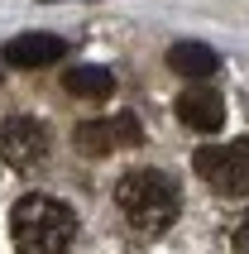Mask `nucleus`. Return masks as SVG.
<instances>
[{
    "instance_id": "nucleus-1",
    "label": "nucleus",
    "mask_w": 249,
    "mask_h": 254,
    "mask_svg": "<svg viewBox=\"0 0 249 254\" xmlns=\"http://www.w3.org/2000/svg\"><path fill=\"white\" fill-rule=\"evenodd\" d=\"M14 254H67L77 240V211L53 192H24L10 206Z\"/></svg>"
},
{
    "instance_id": "nucleus-2",
    "label": "nucleus",
    "mask_w": 249,
    "mask_h": 254,
    "mask_svg": "<svg viewBox=\"0 0 249 254\" xmlns=\"http://www.w3.org/2000/svg\"><path fill=\"white\" fill-rule=\"evenodd\" d=\"M115 201L124 211V226L134 235H144V240L163 235L182 211V192L163 168H129L115 187Z\"/></svg>"
},
{
    "instance_id": "nucleus-3",
    "label": "nucleus",
    "mask_w": 249,
    "mask_h": 254,
    "mask_svg": "<svg viewBox=\"0 0 249 254\" xmlns=\"http://www.w3.org/2000/svg\"><path fill=\"white\" fill-rule=\"evenodd\" d=\"M192 168L201 173V183L216 187L221 197H245L249 192V139L201 144L192 154Z\"/></svg>"
},
{
    "instance_id": "nucleus-4",
    "label": "nucleus",
    "mask_w": 249,
    "mask_h": 254,
    "mask_svg": "<svg viewBox=\"0 0 249 254\" xmlns=\"http://www.w3.org/2000/svg\"><path fill=\"white\" fill-rule=\"evenodd\" d=\"M43 154H48V129H43V120H34V115L0 120V163L5 168L24 173L34 163H43Z\"/></svg>"
},
{
    "instance_id": "nucleus-5",
    "label": "nucleus",
    "mask_w": 249,
    "mask_h": 254,
    "mask_svg": "<svg viewBox=\"0 0 249 254\" xmlns=\"http://www.w3.org/2000/svg\"><path fill=\"white\" fill-rule=\"evenodd\" d=\"M139 139H144V125H139L129 111L111 115V120H86V125H77V134H72V144H77L86 158H106V154H115L124 144H139Z\"/></svg>"
},
{
    "instance_id": "nucleus-6",
    "label": "nucleus",
    "mask_w": 249,
    "mask_h": 254,
    "mask_svg": "<svg viewBox=\"0 0 249 254\" xmlns=\"http://www.w3.org/2000/svg\"><path fill=\"white\" fill-rule=\"evenodd\" d=\"M62 53H67V43L58 39V34H14L0 58H5L10 67H48V63H58Z\"/></svg>"
},
{
    "instance_id": "nucleus-7",
    "label": "nucleus",
    "mask_w": 249,
    "mask_h": 254,
    "mask_svg": "<svg viewBox=\"0 0 249 254\" xmlns=\"http://www.w3.org/2000/svg\"><path fill=\"white\" fill-rule=\"evenodd\" d=\"M178 120L182 125H192L196 134H216L225 120V101L211 91V86H192V91H182L178 96Z\"/></svg>"
},
{
    "instance_id": "nucleus-8",
    "label": "nucleus",
    "mask_w": 249,
    "mask_h": 254,
    "mask_svg": "<svg viewBox=\"0 0 249 254\" xmlns=\"http://www.w3.org/2000/svg\"><path fill=\"white\" fill-rule=\"evenodd\" d=\"M168 63H173V72L192 77V82H206L211 72L221 67L216 48H211V43H196V39H178L173 48H168Z\"/></svg>"
},
{
    "instance_id": "nucleus-9",
    "label": "nucleus",
    "mask_w": 249,
    "mask_h": 254,
    "mask_svg": "<svg viewBox=\"0 0 249 254\" xmlns=\"http://www.w3.org/2000/svg\"><path fill=\"white\" fill-rule=\"evenodd\" d=\"M62 86H67V96H82V101H101L115 91V77L106 67H91V63H77V67L62 72Z\"/></svg>"
},
{
    "instance_id": "nucleus-10",
    "label": "nucleus",
    "mask_w": 249,
    "mask_h": 254,
    "mask_svg": "<svg viewBox=\"0 0 249 254\" xmlns=\"http://www.w3.org/2000/svg\"><path fill=\"white\" fill-rule=\"evenodd\" d=\"M230 250H235V254H249V216L235 226V235H230Z\"/></svg>"
}]
</instances>
